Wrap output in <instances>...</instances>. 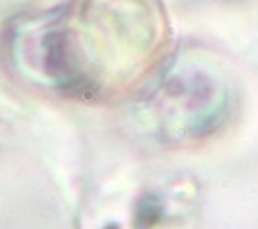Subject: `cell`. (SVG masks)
<instances>
[{"label":"cell","mask_w":258,"mask_h":229,"mask_svg":"<svg viewBox=\"0 0 258 229\" xmlns=\"http://www.w3.org/2000/svg\"><path fill=\"white\" fill-rule=\"evenodd\" d=\"M165 19L161 0H67L21 17L9 31L7 54L39 89L107 101L153 70L167 37Z\"/></svg>","instance_id":"6da1fadb"},{"label":"cell","mask_w":258,"mask_h":229,"mask_svg":"<svg viewBox=\"0 0 258 229\" xmlns=\"http://www.w3.org/2000/svg\"><path fill=\"white\" fill-rule=\"evenodd\" d=\"M223 106V89L217 79L192 62H178L147 95L145 118L155 136L186 140L217 126Z\"/></svg>","instance_id":"7a4b0ae2"}]
</instances>
